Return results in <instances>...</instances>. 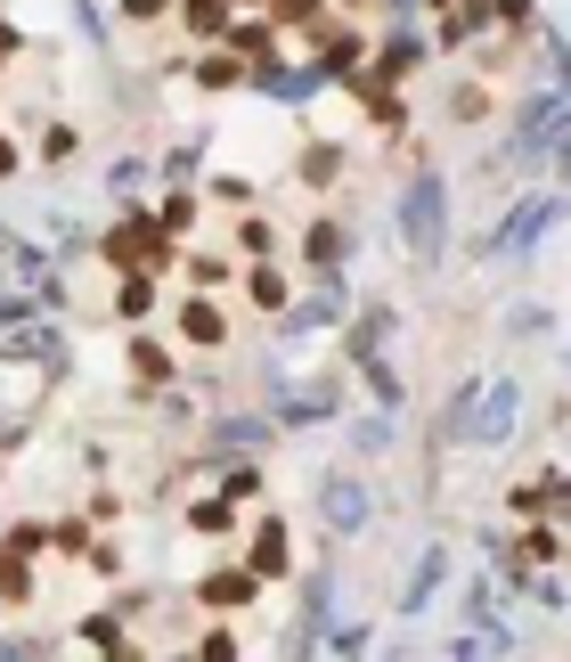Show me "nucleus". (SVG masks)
<instances>
[{
  "label": "nucleus",
  "mask_w": 571,
  "mask_h": 662,
  "mask_svg": "<svg viewBox=\"0 0 571 662\" xmlns=\"http://www.w3.org/2000/svg\"><path fill=\"white\" fill-rule=\"evenodd\" d=\"M400 245H409V262H441V245H450V189H441V172L400 189Z\"/></svg>",
  "instance_id": "1"
},
{
  "label": "nucleus",
  "mask_w": 571,
  "mask_h": 662,
  "mask_svg": "<svg viewBox=\"0 0 571 662\" xmlns=\"http://www.w3.org/2000/svg\"><path fill=\"white\" fill-rule=\"evenodd\" d=\"M319 524L335 532V540H359V532L376 524V491L359 483V474H327L319 483Z\"/></svg>",
  "instance_id": "2"
},
{
  "label": "nucleus",
  "mask_w": 571,
  "mask_h": 662,
  "mask_svg": "<svg viewBox=\"0 0 571 662\" xmlns=\"http://www.w3.org/2000/svg\"><path fill=\"white\" fill-rule=\"evenodd\" d=\"M556 213H563V197H531V204H522L515 221H506V230H490V254H498V262H522V254L539 245V230H547Z\"/></svg>",
  "instance_id": "3"
},
{
  "label": "nucleus",
  "mask_w": 571,
  "mask_h": 662,
  "mask_svg": "<svg viewBox=\"0 0 571 662\" xmlns=\"http://www.w3.org/2000/svg\"><path fill=\"white\" fill-rule=\"evenodd\" d=\"M253 589H262V572H253V565H213L197 597H204L213 613H229V606H253Z\"/></svg>",
  "instance_id": "4"
},
{
  "label": "nucleus",
  "mask_w": 571,
  "mask_h": 662,
  "mask_svg": "<svg viewBox=\"0 0 571 662\" xmlns=\"http://www.w3.org/2000/svg\"><path fill=\"white\" fill-rule=\"evenodd\" d=\"M180 336H188V344H204V351H221V344H229V312H221L213 295L180 303Z\"/></svg>",
  "instance_id": "5"
},
{
  "label": "nucleus",
  "mask_w": 571,
  "mask_h": 662,
  "mask_svg": "<svg viewBox=\"0 0 571 662\" xmlns=\"http://www.w3.org/2000/svg\"><path fill=\"white\" fill-rule=\"evenodd\" d=\"M441 581H450V556L425 548V556H416V572H409V589H400V613H416L425 597H441Z\"/></svg>",
  "instance_id": "6"
},
{
  "label": "nucleus",
  "mask_w": 571,
  "mask_h": 662,
  "mask_svg": "<svg viewBox=\"0 0 571 662\" xmlns=\"http://www.w3.org/2000/svg\"><path fill=\"white\" fill-rule=\"evenodd\" d=\"M245 565L262 572V581H278V572H286V524H278V515H262V532H253V556H245Z\"/></svg>",
  "instance_id": "7"
},
{
  "label": "nucleus",
  "mask_w": 571,
  "mask_h": 662,
  "mask_svg": "<svg viewBox=\"0 0 571 662\" xmlns=\"http://www.w3.org/2000/svg\"><path fill=\"white\" fill-rule=\"evenodd\" d=\"M245 295H253V312H269V319H278V312H286V303H294V286H286V271H278V262H269V254H262V271H253V279H245Z\"/></svg>",
  "instance_id": "8"
},
{
  "label": "nucleus",
  "mask_w": 571,
  "mask_h": 662,
  "mask_svg": "<svg viewBox=\"0 0 571 662\" xmlns=\"http://www.w3.org/2000/svg\"><path fill=\"white\" fill-rule=\"evenodd\" d=\"M343 221H310V230H303V262H310V271H335V262H343Z\"/></svg>",
  "instance_id": "9"
},
{
  "label": "nucleus",
  "mask_w": 571,
  "mask_h": 662,
  "mask_svg": "<svg viewBox=\"0 0 571 662\" xmlns=\"http://www.w3.org/2000/svg\"><path fill=\"white\" fill-rule=\"evenodd\" d=\"M131 377H139V392H163V385H172V351H163V344H131Z\"/></svg>",
  "instance_id": "10"
},
{
  "label": "nucleus",
  "mask_w": 571,
  "mask_h": 662,
  "mask_svg": "<svg viewBox=\"0 0 571 662\" xmlns=\"http://www.w3.org/2000/svg\"><path fill=\"white\" fill-rule=\"evenodd\" d=\"M384 336H392V312L376 303V312H359V327H351V360H376L384 351Z\"/></svg>",
  "instance_id": "11"
},
{
  "label": "nucleus",
  "mask_w": 571,
  "mask_h": 662,
  "mask_svg": "<svg viewBox=\"0 0 571 662\" xmlns=\"http://www.w3.org/2000/svg\"><path fill=\"white\" fill-rule=\"evenodd\" d=\"M188 532H213V540L237 532V500H229V491H221V500H197V507H188Z\"/></svg>",
  "instance_id": "12"
},
{
  "label": "nucleus",
  "mask_w": 571,
  "mask_h": 662,
  "mask_svg": "<svg viewBox=\"0 0 571 662\" xmlns=\"http://www.w3.org/2000/svg\"><path fill=\"white\" fill-rule=\"evenodd\" d=\"M82 647H98V654H139L131 638H123L115 613H91V622H82Z\"/></svg>",
  "instance_id": "13"
},
{
  "label": "nucleus",
  "mask_w": 571,
  "mask_h": 662,
  "mask_svg": "<svg viewBox=\"0 0 571 662\" xmlns=\"http://www.w3.org/2000/svg\"><path fill=\"white\" fill-rule=\"evenodd\" d=\"M237 82H245L237 50H213V57H204V66H197V91H237Z\"/></svg>",
  "instance_id": "14"
},
{
  "label": "nucleus",
  "mask_w": 571,
  "mask_h": 662,
  "mask_svg": "<svg viewBox=\"0 0 571 662\" xmlns=\"http://www.w3.org/2000/svg\"><path fill=\"white\" fill-rule=\"evenodd\" d=\"M229 50H245L253 66H269V50H278V25H245V33L229 25Z\"/></svg>",
  "instance_id": "15"
},
{
  "label": "nucleus",
  "mask_w": 571,
  "mask_h": 662,
  "mask_svg": "<svg viewBox=\"0 0 571 662\" xmlns=\"http://www.w3.org/2000/svg\"><path fill=\"white\" fill-rule=\"evenodd\" d=\"M204 197H213V204H237V213H245V204H253V180H245V172H213V180H204Z\"/></svg>",
  "instance_id": "16"
},
{
  "label": "nucleus",
  "mask_w": 571,
  "mask_h": 662,
  "mask_svg": "<svg viewBox=\"0 0 571 662\" xmlns=\"http://www.w3.org/2000/svg\"><path fill=\"white\" fill-rule=\"evenodd\" d=\"M229 25V0H188V33H197V41H213Z\"/></svg>",
  "instance_id": "17"
},
{
  "label": "nucleus",
  "mask_w": 571,
  "mask_h": 662,
  "mask_svg": "<svg viewBox=\"0 0 571 662\" xmlns=\"http://www.w3.org/2000/svg\"><path fill=\"white\" fill-rule=\"evenodd\" d=\"M335 172H343V148H310L303 156V180H310V189H335Z\"/></svg>",
  "instance_id": "18"
},
{
  "label": "nucleus",
  "mask_w": 571,
  "mask_h": 662,
  "mask_svg": "<svg viewBox=\"0 0 571 662\" xmlns=\"http://www.w3.org/2000/svg\"><path fill=\"white\" fill-rule=\"evenodd\" d=\"M156 312V279H123V319H147Z\"/></svg>",
  "instance_id": "19"
},
{
  "label": "nucleus",
  "mask_w": 571,
  "mask_h": 662,
  "mask_svg": "<svg viewBox=\"0 0 571 662\" xmlns=\"http://www.w3.org/2000/svg\"><path fill=\"white\" fill-rule=\"evenodd\" d=\"M156 221H163L172 238H180V230H197V197H180V189H172V197H163V213H156Z\"/></svg>",
  "instance_id": "20"
},
{
  "label": "nucleus",
  "mask_w": 571,
  "mask_h": 662,
  "mask_svg": "<svg viewBox=\"0 0 571 662\" xmlns=\"http://www.w3.org/2000/svg\"><path fill=\"white\" fill-rule=\"evenodd\" d=\"M351 442H359V459H384V442H392V425H384V418H359V433H351Z\"/></svg>",
  "instance_id": "21"
},
{
  "label": "nucleus",
  "mask_w": 571,
  "mask_h": 662,
  "mask_svg": "<svg viewBox=\"0 0 571 662\" xmlns=\"http://www.w3.org/2000/svg\"><path fill=\"white\" fill-rule=\"evenodd\" d=\"M547 474H556V466H547ZM547 474H539V483H515L506 507H515V515H547Z\"/></svg>",
  "instance_id": "22"
},
{
  "label": "nucleus",
  "mask_w": 571,
  "mask_h": 662,
  "mask_svg": "<svg viewBox=\"0 0 571 662\" xmlns=\"http://www.w3.org/2000/svg\"><path fill=\"white\" fill-rule=\"evenodd\" d=\"M0 597H17V606L33 597V572H25V556H9V565H0Z\"/></svg>",
  "instance_id": "23"
},
{
  "label": "nucleus",
  "mask_w": 571,
  "mask_h": 662,
  "mask_svg": "<svg viewBox=\"0 0 571 662\" xmlns=\"http://www.w3.org/2000/svg\"><path fill=\"white\" fill-rule=\"evenodd\" d=\"M327 0H278V25H319Z\"/></svg>",
  "instance_id": "24"
},
{
  "label": "nucleus",
  "mask_w": 571,
  "mask_h": 662,
  "mask_svg": "<svg viewBox=\"0 0 571 662\" xmlns=\"http://www.w3.org/2000/svg\"><path fill=\"white\" fill-rule=\"evenodd\" d=\"M197 654H204V662H229V654H237V630H204Z\"/></svg>",
  "instance_id": "25"
},
{
  "label": "nucleus",
  "mask_w": 571,
  "mask_h": 662,
  "mask_svg": "<svg viewBox=\"0 0 571 662\" xmlns=\"http://www.w3.org/2000/svg\"><path fill=\"white\" fill-rule=\"evenodd\" d=\"M188 279H197V286H229V262L221 254H197V262H188Z\"/></svg>",
  "instance_id": "26"
},
{
  "label": "nucleus",
  "mask_w": 571,
  "mask_h": 662,
  "mask_svg": "<svg viewBox=\"0 0 571 662\" xmlns=\"http://www.w3.org/2000/svg\"><path fill=\"white\" fill-rule=\"evenodd\" d=\"M368 647H376V638H368V630H359V622H351V630H335V638H327V654H368Z\"/></svg>",
  "instance_id": "27"
},
{
  "label": "nucleus",
  "mask_w": 571,
  "mask_h": 662,
  "mask_svg": "<svg viewBox=\"0 0 571 662\" xmlns=\"http://www.w3.org/2000/svg\"><path fill=\"white\" fill-rule=\"evenodd\" d=\"M522 556H563V532L556 524H531V548H522Z\"/></svg>",
  "instance_id": "28"
},
{
  "label": "nucleus",
  "mask_w": 571,
  "mask_h": 662,
  "mask_svg": "<svg viewBox=\"0 0 571 662\" xmlns=\"http://www.w3.org/2000/svg\"><path fill=\"white\" fill-rule=\"evenodd\" d=\"M221 491H229V500H253V491H262V474H253V466H229Z\"/></svg>",
  "instance_id": "29"
},
{
  "label": "nucleus",
  "mask_w": 571,
  "mask_h": 662,
  "mask_svg": "<svg viewBox=\"0 0 571 662\" xmlns=\"http://www.w3.org/2000/svg\"><path fill=\"white\" fill-rule=\"evenodd\" d=\"M490 115V91H457V123H482Z\"/></svg>",
  "instance_id": "30"
},
{
  "label": "nucleus",
  "mask_w": 571,
  "mask_h": 662,
  "mask_svg": "<svg viewBox=\"0 0 571 662\" xmlns=\"http://www.w3.org/2000/svg\"><path fill=\"white\" fill-rule=\"evenodd\" d=\"M163 9H172V0H123V17H139V25H147V17H163Z\"/></svg>",
  "instance_id": "31"
},
{
  "label": "nucleus",
  "mask_w": 571,
  "mask_h": 662,
  "mask_svg": "<svg viewBox=\"0 0 571 662\" xmlns=\"http://www.w3.org/2000/svg\"><path fill=\"white\" fill-rule=\"evenodd\" d=\"M17 172V148H9V139H0V180H9Z\"/></svg>",
  "instance_id": "32"
},
{
  "label": "nucleus",
  "mask_w": 571,
  "mask_h": 662,
  "mask_svg": "<svg viewBox=\"0 0 571 662\" xmlns=\"http://www.w3.org/2000/svg\"><path fill=\"white\" fill-rule=\"evenodd\" d=\"M335 9H351V17H359V9H376V0H335Z\"/></svg>",
  "instance_id": "33"
},
{
  "label": "nucleus",
  "mask_w": 571,
  "mask_h": 662,
  "mask_svg": "<svg viewBox=\"0 0 571 662\" xmlns=\"http://www.w3.org/2000/svg\"><path fill=\"white\" fill-rule=\"evenodd\" d=\"M229 9H262V0H229Z\"/></svg>",
  "instance_id": "34"
},
{
  "label": "nucleus",
  "mask_w": 571,
  "mask_h": 662,
  "mask_svg": "<svg viewBox=\"0 0 571 662\" xmlns=\"http://www.w3.org/2000/svg\"><path fill=\"white\" fill-rule=\"evenodd\" d=\"M425 9H450V0H425Z\"/></svg>",
  "instance_id": "35"
}]
</instances>
